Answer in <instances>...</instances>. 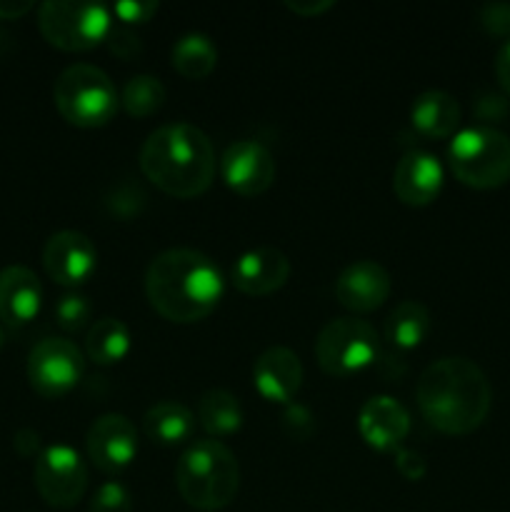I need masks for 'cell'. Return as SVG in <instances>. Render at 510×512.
<instances>
[{
  "mask_svg": "<svg viewBox=\"0 0 510 512\" xmlns=\"http://www.w3.org/2000/svg\"><path fill=\"white\" fill-rule=\"evenodd\" d=\"M145 178L173 198L205 193L215 178V148L193 123H168L145 138L140 148Z\"/></svg>",
  "mask_w": 510,
  "mask_h": 512,
  "instance_id": "3",
  "label": "cell"
},
{
  "mask_svg": "<svg viewBox=\"0 0 510 512\" xmlns=\"http://www.w3.org/2000/svg\"><path fill=\"white\" fill-rule=\"evenodd\" d=\"M105 45H108L110 53L120 60H135L140 53H143V40L128 28V25H120V28H113L105 38Z\"/></svg>",
  "mask_w": 510,
  "mask_h": 512,
  "instance_id": "30",
  "label": "cell"
},
{
  "mask_svg": "<svg viewBox=\"0 0 510 512\" xmlns=\"http://www.w3.org/2000/svg\"><path fill=\"white\" fill-rule=\"evenodd\" d=\"M30 8H33L30 0H0V20L23 18Z\"/></svg>",
  "mask_w": 510,
  "mask_h": 512,
  "instance_id": "39",
  "label": "cell"
},
{
  "mask_svg": "<svg viewBox=\"0 0 510 512\" xmlns=\"http://www.w3.org/2000/svg\"><path fill=\"white\" fill-rule=\"evenodd\" d=\"M30 388L43 398L55 400L68 395L85 373V355L73 340L45 338L33 345L28 355Z\"/></svg>",
  "mask_w": 510,
  "mask_h": 512,
  "instance_id": "10",
  "label": "cell"
},
{
  "mask_svg": "<svg viewBox=\"0 0 510 512\" xmlns=\"http://www.w3.org/2000/svg\"><path fill=\"white\" fill-rule=\"evenodd\" d=\"M85 353L98 365H115L130 353V330L118 318H100L90 325Z\"/></svg>",
  "mask_w": 510,
  "mask_h": 512,
  "instance_id": "25",
  "label": "cell"
},
{
  "mask_svg": "<svg viewBox=\"0 0 510 512\" xmlns=\"http://www.w3.org/2000/svg\"><path fill=\"white\" fill-rule=\"evenodd\" d=\"M90 512H133V498L123 483H103L90 500Z\"/></svg>",
  "mask_w": 510,
  "mask_h": 512,
  "instance_id": "28",
  "label": "cell"
},
{
  "mask_svg": "<svg viewBox=\"0 0 510 512\" xmlns=\"http://www.w3.org/2000/svg\"><path fill=\"white\" fill-rule=\"evenodd\" d=\"M395 470H398L405 480H410V483H418V480H423L425 473H428V463H425V458L418 450L398 448L395 450Z\"/></svg>",
  "mask_w": 510,
  "mask_h": 512,
  "instance_id": "35",
  "label": "cell"
},
{
  "mask_svg": "<svg viewBox=\"0 0 510 512\" xmlns=\"http://www.w3.org/2000/svg\"><path fill=\"white\" fill-rule=\"evenodd\" d=\"M233 285L245 295L253 298H265L283 288L290 278V260L283 250L278 248H255L240 255L233 265Z\"/></svg>",
  "mask_w": 510,
  "mask_h": 512,
  "instance_id": "17",
  "label": "cell"
},
{
  "mask_svg": "<svg viewBox=\"0 0 510 512\" xmlns=\"http://www.w3.org/2000/svg\"><path fill=\"white\" fill-rule=\"evenodd\" d=\"M58 113L78 128H100L115 118L120 95L103 68L90 63L68 65L53 85Z\"/></svg>",
  "mask_w": 510,
  "mask_h": 512,
  "instance_id": "5",
  "label": "cell"
},
{
  "mask_svg": "<svg viewBox=\"0 0 510 512\" xmlns=\"http://www.w3.org/2000/svg\"><path fill=\"white\" fill-rule=\"evenodd\" d=\"M5 345V330H3V325H0V348H3Z\"/></svg>",
  "mask_w": 510,
  "mask_h": 512,
  "instance_id": "40",
  "label": "cell"
},
{
  "mask_svg": "<svg viewBox=\"0 0 510 512\" xmlns=\"http://www.w3.org/2000/svg\"><path fill=\"white\" fill-rule=\"evenodd\" d=\"M45 273L58 285H83L98 268V248L80 230H60L48 238L43 248Z\"/></svg>",
  "mask_w": 510,
  "mask_h": 512,
  "instance_id": "13",
  "label": "cell"
},
{
  "mask_svg": "<svg viewBox=\"0 0 510 512\" xmlns=\"http://www.w3.org/2000/svg\"><path fill=\"white\" fill-rule=\"evenodd\" d=\"M283 428L288 430L290 438L308 440L315 430V418L305 405L290 403L283 413Z\"/></svg>",
  "mask_w": 510,
  "mask_h": 512,
  "instance_id": "31",
  "label": "cell"
},
{
  "mask_svg": "<svg viewBox=\"0 0 510 512\" xmlns=\"http://www.w3.org/2000/svg\"><path fill=\"white\" fill-rule=\"evenodd\" d=\"M175 485L190 508L203 512L223 510L238 495V460L220 440H195L175 465Z\"/></svg>",
  "mask_w": 510,
  "mask_h": 512,
  "instance_id": "4",
  "label": "cell"
},
{
  "mask_svg": "<svg viewBox=\"0 0 510 512\" xmlns=\"http://www.w3.org/2000/svg\"><path fill=\"white\" fill-rule=\"evenodd\" d=\"M110 210L118 213L120 218H130V215H138L140 208L145 203V193L138 185H120L115 188V195L108 200Z\"/></svg>",
  "mask_w": 510,
  "mask_h": 512,
  "instance_id": "32",
  "label": "cell"
},
{
  "mask_svg": "<svg viewBox=\"0 0 510 512\" xmlns=\"http://www.w3.org/2000/svg\"><path fill=\"white\" fill-rule=\"evenodd\" d=\"M38 28L50 45L83 53L105 43L113 30L110 10L88 0H45L38 8Z\"/></svg>",
  "mask_w": 510,
  "mask_h": 512,
  "instance_id": "7",
  "label": "cell"
},
{
  "mask_svg": "<svg viewBox=\"0 0 510 512\" xmlns=\"http://www.w3.org/2000/svg\"><path fill=\"white\" fill-rule=\"evenodd\" d=\"M225 185L238 195L253 198L265 193L275 180V160L258 140H235L220 158Z\"/></svg>",
  "mask_w": 510,
  "mask_h": 512,
  "instance_id": "12",
  "label": "cell"
},
{
  "mask_svg": "<svg viewBox=\"0 0 510 512\" xmlns=\"http://www.w3.org/2000/svg\"><path fill=\"white\" fill-rule=\"evenodd\" d=\"M410 123L423 138H450L460 125V103L445 90H425L410 105Z\"/></svg>",
  "mask_w": 510,
  "mask_h": 512,
  "instance_id": "20",
  "label": "cell"
},
{
  "mask_svg": "<svg viewBox=\"0 0 510 512\" xmlns=\"http://www.w3.org/2000/svg\"><path fill=\"white\" fill-rule=\"evenodd\" d=\"M170 63L175 73L188 80H203L218 65V48L205 33H185L175 40L170 50Z\"/></svg>",
  "mask_w": 510,
  "mask_h": 512,
  "instance_id": "22",
  "label": "cell"
},
{
  "mask_svg": "<svg viewBox=\"0 0 510 512\" xmlns=\"http://www.w3.org/2000/svg\"><path fill=\"white\" fill-rule=\"evenodd\" d=\"M415 400L435 430L445 435H468L488 418L493 388L480 365L463 355H448L420 373Z\"/></svg>",
  "mask_w": 510,
  "mask_h": 512,
  "instance_id": "1",
  "label": "cell"
},
{
  "mask_svg": "<svg viewBox=\"0 0 510 512\" xmlns=\"http://www.w3.org/2000/svg\"><path fill=\"white\" fill-rule=\"evenodd\" d=\"M430 333V313L418 300H403L385 320V340L398 350H415Z\"/></svg>",
  "mask_w": 510,
  "mask_h": 512,
  "instance_id": "23",
  "label": "cell"
},
{
  "mask_svg": "<svg viewBox=\"0 0 510 512\" xmlns=\"http://www.w3.org/2000/svg\"><path fill=\"white\" fill-rule=\"evenodd\" d=\"M333 5V0H285V8H290L298 15H305V18L325 13V10H330Z\"/></svg>",
  "mask_w": 510,
  "mask_h": 512,
  "instance_id": "37",
  "label": "cell"
},
{
  "mask_svg": "<svg viewBox=\"0 0 510 512\" xmlns=\"http://www.w3.org/2000/svg\"><path fill=\"white\" fill-rule=\"evenodd\" d=\"M443 190V165L425 150H408L398 160L393 173V193L400 203L423 208L430 205Z\"/></svg>",
  "mask_w": 510,
  "mask_h": 512,
  "instance_id": "18",
  "label": "cell"
},
{
  "mask_svg": "<svg viewBox=\"0 0 510 512\" xmlns=\"http://www.w3.org/2000/svg\"><path fill=\"white\" fill-rule=\"evenodd\" d=\"M473 110H475V115H478V120H483V123H500V120L508 118L510 105H508V98H505V95L483 93L478 100H475Z\"/></svg>",
  "mask_w": 510,
  "mask_h": 512,
  "instance_id": "34",
  "label": "cell"
},
{
  "mask_svg": "<svg viewBox=\"0 0 510 512\" xmlns=\"http://www.w3.org/2000/svg\"><path fill=\"white\" fill-rule=\"evenodd\" d=\"M33 480L40 498L50 508L68 510L75 508L88 490V468L78 450L55 443L35 458Z\"/></svg>",
  "mask_w": 510,
  "mask_h": 512,
  "instance_id": "9",
  "label": "cell"
},
{
  "mask_svg": "<svg viewBox=\"0 0 510 512\" xmlns=\"http://www.w3.org/2000/svg\"><path fill=\"white\" fill-rule=\"evenodd\" d=\"M495 75H498V83L505 95H510V38L500 45L498 58H495Z\"/></svg>",
  "mask_w": 510,
  "mask_h": 512,
  "instance_id": "38",
  "label": "cell"
},
{
  "mask_svg": "<svg viewBox=\"0 0 510 512\" xmlns=\"http://www.w3.org/2000/svg\"><path fill=\"white\" fill-rule=\"evenodd\" d=\"M143 430L153 443L170 448L190 440L195 430V415L178 400H160L145 413Z\"/></svg>",
  "mask_w": 510,
  "mask_h": 512,
  "instance_id": "21",
  "label": "cell"
},
{
  "mask_svg": "<svg viewBox=\"0 0 510 512\" xmlns=\"http://www.w3.org/2000/svg\"><path fill=\"white\" fill-rule=\"evenodd\" d=\"M198 420L205 433L223 438L243 428V405L233 393L223 388H213L200 395Z\"/></svg>",
  "mask_w": 510,
  "mask_h": 512,
  "instance_id": "24",
  "label": "cell"
},
{
  "mask_svg": "<svg viewBox=\"0 0 510 512\" xmlns=\"http://www.w3.org/2000/svg\"><path fill=\"white\" fill-rule=\"evenodd\" d=\"M15 453L23 458H38L43 453V443H40V433L33 428H20L13 438Z\"/></svg>",
  "mask_w": 510,
  "mask_h": 512,
  "instance_id": "36",
  "label": "cell"
},
{
  "mask_svg": "<svg viewBox=\"0 0 510 512\" xmlns=\"http://www.w3.org/2000/svg\"><path fill=\"white\" fill-rule=\"evenodd\" d=\"M303 363L283 345L263 350L253 365V385L268 403L290 405L303 385Z\"/></svg>",
  "mask_w": 510,
  "mask_h": 512,
  "instance_id": "14",
  "label": "cell"
},
{
  "mask_svg": "<svg viewBox=\"0 0 510 512\" xmlns=\"http://www.w3.org/2000/svg\"><path fill=\"white\" fill-rule=\"evenodd\" d=\"M225 280L218 265L193 248H170L155 255L145 273V295L170 323H198L218 308Z\"/></svg>",
  "mask_w": 510,
  "mask_h": 512,
  "instance_id": "2",
  "label": "cell"
},
{
  "mask_svg": "<svg viewBox=\"0 0 510 512\" xmlns=\"http://www.w3.org/2000/svg\"><path fill=\"white\" fill-rule=\"evenodd\" d=\"M43 305V285L25 265H8L0 270V320L8 328L33 323Z\"/></svg>",
  "mask_w": 510,
  "mask_h": 512,
  "instance_id": "19",
  "label": "cell"
},
{
  "mask_svg": "<svg viewBox=\"0 0 510 512\" xmlns=\"http://www.w3.org/2000/svg\"><path fill=\"white\" fill-rule=\"evenodd\" d=\"M90 463L103 473L113 475L128 468L138 455V430L133 420L120 413L100 415L85 435Z\"/></svg>",
  "mask_w": 510,
  "mask_h": 512,
  "instance_id": "11",
  "label": "cell"
},
{
  "mask_svg": "<svg viewBox=\"0 0 510 512\" xmlns=\"http://www.w3.org/2000/svg\"><path fill=\"white\" fill-rule=\"evenodd\" d=\"M90 315H93V308L88 298L80 293H65L55 305V320L68 333H80L90 323Z\"/></svg>",
  "mask_w": 510,
  "mask_h": 512,
  "instance_id": "27",
  "label": "cell"
},
{
  "mask_svg": "<svg viewBox=\"0 0 510 512\" xmlns=\"http://www.w3.org/2000/svg\"><path fill=\"white\" fill-rule=\"evenodd\" d=\"M378 355L375 328L358 318H335L315 338V360L320 370L335 378H348L368 368Z\"/></svg>",
  "mask_w": 510,
  "mask_h": 512,
  "instance_id": "8",
  "label": "cell"
},
{
  "mask_svg": "<svg viewBox=\"0 0 510 512\" xmlns=\"http://www.w3.org/2000/svg\"><path fill=\"white\" fill-rule=\"evenodd\" d=\"M390 273L375 260H355L335 280V298L353 313H373L388 300Z\"/></svg>",
  "mask_w": 510,
  "mask_h": 512,
  "instance_id": "15",
  "label": "cell"
},
{
  "mask_svg": "<svg viewBox=\"0 0 510 512\" xmlns=\"http://www.w3.org/2000/svg\"><path fill=\"white\" fill-rule=\"evenodd\" d=\"M478 20L490 35L495 38H510V3L505 0H493V3H485L478 10Z\"/></svg>",
  "mask_w": 510,
  "mask_h": 512,
  "instance_id": "29",
  "label": "cell"
},
{
  "mask_svg": "<svg viewBox=\"0 0 510 512\" xmlns=\"http://www.w3.org/2000/svg\"><path fill=\"white\" fill-rule=\"evenodd\" d=\"M120 103H123V108L128 110V115H133V118H148V115L158 113V110L163 108L165 85L160 83V78H155V75H133V78L125 83Z\"/></svg>",
  "mask_w": 510,
  "mask_h": 512,
  "instance_id": "26",
  "label": "cell"
},
{
  "mask_svg": "<svg viewBox=\"0 0 510 512\" xmlns=\"http://www.w3.org/2000/svg\"><path fill=\"white\" fill-rule=\"evenodd\" d=\"M358 430L360 438L370 445V448L388 453V450H398L403 440L410 433V415L390 395H373L363 403L358 413Z\"/></svg>",
  "mask_w": 510,
  "mask_h": 512,
  "instance_id": "16",
  "label": "cell"
},
{
  "mask_svg": "<svg viewBox=\"0 0 510 512\" xmlns=\"http://www.w3.org/2000/svg\"><path fill=\"white\" fill-rule=\"evenodd\" d=\"M113 13L125 25H140L148 23L158 13V3L155 0H120V3L113 5Z\"/></svg>",
  "mask_w": 510,
  "mask_h": 512,
  "instance_id": "33",
  "label": "cell"
},
{
  "mask_svg": "<svg viewBox=\"0 0 510 512\" xmlns=\"http://www.w3.org/2000/svg\"><path fill=\"white\" fill-rule=\"evenodd\" d=\"M448 165L463 185L500 188L510 180V135L493 125L463 128L450 140Z\"/></svg>",
  "mask_w": 510,
  "mask_h": 512,
  "instance_id": "6",
  "label": "cell"
}]
</instances>
